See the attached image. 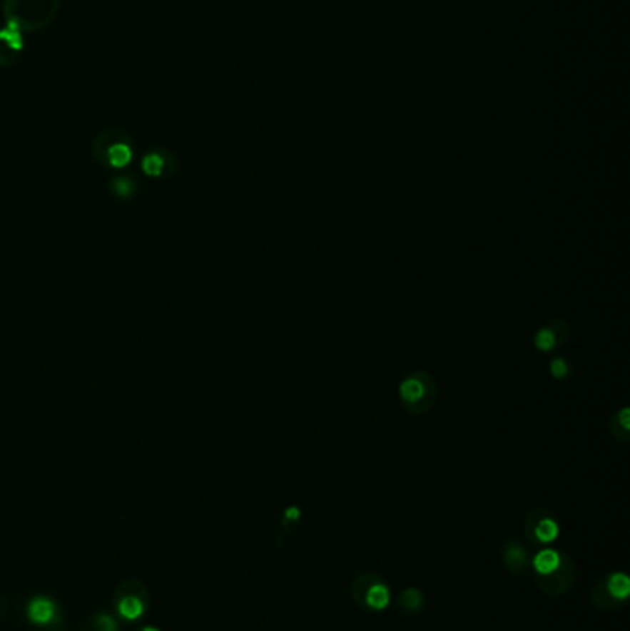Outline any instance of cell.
<instances>
[{
  "label": "cell",
  "mask_w": 630,
  "mask_h": 631,
  "mask_svg": "<svg viewBox=\"0 0 630 631\" xmlns=\"http://www.w3.org/2000/svg\"><path fill=\"white\" fill-rule=\"evenodd\" d=\"M397 394H400V401L407 412L412 416H420V414L431 410L435 404L437 382L427 371H415L401 381Z\"/></svg>",
  "instance_id": "1"
},
{
  "label": "cell",
  "mask_w": 630,
  "mask_h": 631,
  "mask_svg": "<svg viewBox=\"0 0 630 631\" xmlns=\"http://www.w3.org/2000/svg\"><path fill=\"white\" fill-rule=\"evenodd\" d=\"M576 580V567L571 555H560V565L547 574H536V587L547 596H564L571 591Z\"/></svg>",
  "instance_id": "2"
},
{
  "label": "cell",
  "mask_w": 630,
  "mask_h": 631,
  "mask_svg": "<svg viewBox=\"0 0 630 631\" xmlns=\"http://www.w3.org/2000/svg\"><path fill=\"white\" fill-rule=\"evenodd\" d=\"M559 530L554 515L545 508H534L529 511L523 523V532L531 545H551L559 538Z\"/></svg>",
  "instance_id": "3"
},
{
  "label": "cell",
  "mask_w": 630,
  "mask_h": 631,
  "mask_svg": "<svg viewBox=\"0 0 630 631\" xmlns=\"http://www.w3.org/2000/svg\"><path fill=\"white\" fill-rule=\"evenodd\" d=\"M501 558H503L504 569L509 573L516 574V576H523V574L529 573L531 569V558H529V550L519 541H507L503 545V550H501Z\"/></svg>",
  "instance_id": "4"
},
{
  "label": "cell",
  "mask_w": 630,
  "mask_h": 631,
  "mask_svg": "<svg viewBox=\"0 0 630 631\" xmlns=\"http://www.w3.org/2000/svg\"><path fill=\"white\" fill-rule=\"evenodd\" d=\"M562 319L553 318L547 325L540 327L534 334V347L542 353H549V351L557 349L564 344V340L567 338V327H562L559 331V325Z\"/></svg>",
  "instance_id": "5"
},
{
  "label": "cell",
  "mask_w": 630,
  "mask_h": 631,
  "mask_svg": "<svg viewBox=\"0 0 630 631\" xmlns=\"http://www.w3.org/2000/svg\"><path fill=\"white\" fill-rule=\"evenodd\" d=\"M590 600L591 604L597 609L604 611V613H616V611H621L626 605L629 600H619L612 592L608 591L606 587V576H599L594 582L590 589Z\"/></svg>",
  "instance_id": "6"
},
{
  "label": "cell",
  "mask_w": 630,
  "mask_h": 631,
  "mask_svg": "<svg viewBox=\"0 0 630 631\" xmlns=\"http://www.w3.org/2000/svg\"><path fill=\"white\" fill-rule=\"evenodd\" d=\"M26 615L34 624L49 626V624H52L58 618V605H56L54 600L46 598V596H37V598L30 600V604H28Z\"/></svg>",
  "instance_id": "7"
},
{
  "label": "cell",
  "mask_w": 630,
  "mask_h": 631,
  "mask_svg": "<svg viewBox=\"0 0 630 631\" xmlns=\"http://www.w3.org/2000/svg\"><path fill=\"white\" fill-rule=\"evenodd\" d=\"M381 580H383V578L375 573H360L353 578V582H351L350 587V595L351 600L355 602L357 607L366 609V595H368L370 587L374 585V583L381 582Z\"/></svg>",
  "instance_id": "8"
},
{
  "label": "cell",
  "mask_w": 630,
  "mask_h": 631,
  "mask_svg": "<svg viewBox=\"0 0 630 631\" xmlns=\"http://www.w3.org/2000/svg\"><path fill=\"white\" fill-rule=\"evenodd\" d=\"M425 607V596L416 587L401 591L396 600V609L401 615H418Z\"/></svg>",
  "instance_id": "9"
},
{
  "label": "cell",
  "mask_w": 630,
  "mask_h": 631,
  "mask_svg": "<svg viewBox=\"0 0 630 631\" xmlns=\"http://www.w3.org/2000/svg\"><path fill=\"white\" fill-rule=\"evenodd\" d=\"M106 157H108L109 166H113V168H124L133 159V150H131V146L126 140H117V143L109 144L108 150H106Z\"/></svg>",
  "instance_id": "10"
},
{
  "label": "cell",
  "mask_w": 630,
  "mask_h": 631,
  "mask_svg": "<svg viewBox=\"0 0 630 631\" xmlns=\"http://www.w3.org/2000/svg\"><path fill=\"white\" fill-rule=\"evenodd\" d=\"M388 604H390V591H388L387 583L381 580L370 587L368 595H366V609L383 611L388 607Z\"/></svg>",
  "instance_id": "11"
},
{
  "label": "cell",
  "mask_w": 630,
  "mask_h": 631,
  "mask_svg": "<svg viewBox=\"0 0 630 631\" xmlns=\"http://www.w3.org/2000/svg\"><path fill=\"white\" fill-rule=\"evenodd\" d=\"M560 555H562V552L553 550V548H544V550L538 552L534 560L531 561L532 569L536 570V574L551 573V570H554L560 565Z\"/></svg>",
  "instance_id": "12"
},
{
  "label": "cell",
  "mask_w": 630,
  "mask_h": 631,
  "mask_svg": "<svg viewBox=\"0 0 630 631\" xmlns=\"http://www.w3.org/2000/svg\"><path fill=\"white\" fill-rule=\"evenodd\" d=\"M144 611H146V604L137 595H128L118 602V613L126 620H137L143 617Z\"/></svg>",
  "instance_id": "13"
},
{
  "label": "cell",
  "mask_w": 630,
  "mask_h": 631,
  "mask_svg": "<svg viewBox=\"0 0 630 631\" xmlns=\"http://www.w3.org/2000/svg\"><path fill=\"white\" fill-rule=\"evenodd\" d=\"M630 410L629 408H621L619 412L614 414L612 419H610V434L614 439L626 443L629 441V429H630Z\"/></svg>",
  "instance_id": "14"
},
{
  "label": "cell",
  "mask_w": 630,
  "mask_h": 631,
  "mask_svg": "<svg viewBox=\"0 0 630 631\" xmlns=\"http://www.w3.org/2000/svg\"><path fill=\"white\" fill-rule=\"evenodd\" d=\"M608 591L612 592L619 600H629L630 595V580L625 573H614L606 576Z\"/></svg>",
  "instance_id": "15"
},
{
  "label": "cell",
  "mask_w": 630,
  "mask_h": 631,
  "mask_svg": "<svg viewBox=\"0 0 630 631\" xmlns=\"http://www.w3.org/2000/svg\"><path fill=\"white\" fill-rule=\"evenodd\" d=\"M141 168L150 178H158V175L163 174V168H165V157L161 153H148V155H144Z\"/></svg>",
  "instance_id": "16"
},
{
  "label": "cell",
  "mask_w": 630,
  "mask_h": 631,
  "mask_svg": "<svg viewBox=\"0 0 630 631\" xmlns=\"http://www.w3.org/2000/svg\"><path fill=\"white\" fill-rule=\"evenodd\" d=\"M549 369H551V375H553L554 379H566V376H569V373H571V369H569V364H567L564 359H553Z\"/></svg>",
  "instance_id": "17"
},
{
  "label": "cell",
  "mask_w": 630,
  "mask_h": 631,
  "mask_svg": "<svg viewBox=\"0 0 630 631\" xmlns=\"http://www.w3.org/2000/svg\"><path fill=\"white\" fill-rule=\"evenodd\" d=\"M95 627H96V631H117L118 630V626H117V622H115V618L113 617H109V615H98V617H95Z\"/></svg>",
  "instance_id": "18"
},
{
  "label": "cell",
  "mask_w": 630,
  "mask_h": 631,
  "mask_svg": "<svg viewBox=\"0 0 630 631\" xmlns=\"http://www.w3.org/2000/svg\"><path fill=\"white\" fill-rule=\"evenodd\" d=\"M115 190H117L118 196L126 197L130 196L131 190H133V185H131V181L126 180V178H121V180L115 181Z\"/></svg>",
  "instance_id": "19"
},
{
  "label": "cell",
  "mask_w": 630,
  "mask_h": 631,
  "mask_svg": "<svg viewBox=\"0 0 630 631\" xmlns=\"http://www.w3.org/2000/svg\"><path fill=\"white\" fill-rule=\"evenodd\" d=\"M285 515H287V519L296 520L298 515H300V511H298V508H288V510L285 511Z\"/></svg>",
  "instance_id": "20"
},
{
  "label": "cell",
  "mask_w": 630,
  "mask_h": 631,
  "mask_svg": "<svg viewBox=\"0 0 630 631\" xmlns=\"http://www.w3.org/2000/svg\"><path fill=\"white\" fill-rule=\"evenodd\" d=\"M143 631H159V630H158V627H150V626H148V627H144Z\"/></svg>",
  "instance_id": "21"
}]
</instances>
